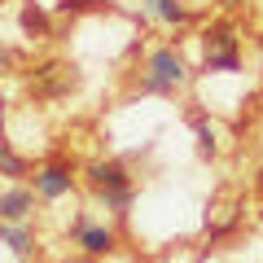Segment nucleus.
Instances as JSON below:
<instances>
[{"instance_id":"nucleus-1","label":"nucleus","mask_w":263,"mask_h":263,"mask_svg":"<svg viewBox=\"0 0 263 263\" xmlns=\"http://www.w3.org/2000/svg\"><path fill=\"white\" fill-rule=\"evenodd\" d=\"M184 84H189V66H184V57H180V48L162 44V48H154V53L145 57L141 92H149V97H171V92H180Z\"/></svg>"},{"instance_id":"nucleus-2","label":"nucleus","mask_w":263,"mask_h":263,"mask_svg":"<svg viewBox=\"0 0 263 263\" xmlns=\"http://www.w3.org/2000/svg\"><path fill=\"white\" fill-rule=\"evenodd\" d=\"M70 241H75L88 259H105V254L119 250V233H114L105 219H92V215H75L70 219Z\"/></svg>"},{"instance_id":"nucleus-3","label":"nucleus","mask_w":263,"mask_h":263,"mask_svg":"<svg viewBox=\"0 0 263 263\" xmlns=\"http://www.w3.org/2000/svg\"><path fill=\"white\" fill-rule=\"evenodd\" d=\"M35 193L44 197V202H62L70 189H75V167L70 162H62V158H53V162H44V167H35Z\"/></svg>"},{"instance_id":"nucleus-4","label":"nucleus","mask_w":263,"mask_h":263,"mask_svg":"<svg viewBox=\"0 0 263 263\" xmlns=\"http://www.w3.org/2000/svg\"><path fill=\"white\" fill-rule=\"evenodd\" d=\"M35 189H27V184H18L13 180L5 193H0V219L5 224H31V211H35Z\"/></svg>"},{"instance_id":"nucleus-5","label":"nucleus","mask_w":263,"mask_h":263,"mask_svg":"<svg viewBox=\"0 0 263 263\" xmlns=\"http://www.w3.org/2000/svg\"><path fill=\"white\" fill-rule=\"evenodd\" d=\"M84 180H88V189H92V193H105V189H123V184H132L127 167H123V162H114V158H97V162H88V167H84Z\"/></svg>"},{"instance_id":"nucleus-6","label":"nucleus","mask_w":263,"mask_h":263,"mask_svg":"<svg viewBox=\"0 0 263 263\" xmlns=\"http://www.w3.org/2000/svg\"><path fill=\"white\" fill-rule=\"evenodd\" d=\"M0 246H5L13 259H31V254H35V233H31V224H5V219H0Z\"/></svg>"},{"instance_id":"nucleus-7","label":"nucleus","mask_w":263,"mask_h":263,"mask_svg":"<svg viewBox=\"0 0 263 263\" xmlns=\"http://www.w3.org/2000/svg\"><path fill=\"white\" fill-rule=\"evenodd\" d=\"M22 35H31V40H48L53 35V18H48V9H40L35 0H27L22 5Z\"/></svg>"},{"instance_id":"nucleus-8","label":"nucleus","mask_w":263,"mask_h":263,"mask_svg":"<svg viewBox=\"0 0 263 263\" xmlns=\"http://www.w3.org/2000/svg\"><path fill=\"white\" fill-rule=\"evenodd\" d=\"M202 44H206V53H228V48H241V44H237V27H233V22H211V27L202 31Z\"/></svg>"},{"instance_id":"nucleus-9","label":"nucleus","mask_w":263,"mask_h":263,"mask_svg":"<svg viewBox=\"0 0 263 263\" xmlns=\"http://www.w3.org/2000/svg\"><path fill=\"white\" fill-rule=\"evenodd\" d=\"M141 9L154 13L158 22H167V27H184L189 22V9L180 5V0H141Z\"/></svg>"},{"instance_id":"nucleus-10","label":"nucleus","mask_w":263,"mask_h":263,"mask_svg":"<svg viewBox=\"0 0 263 263\" xmlns=\"http://www.w3.org/2000/svg\"><path fill=\"white\" fill-rule=\"evenodd\" d=\"M97 202H101L110 215H127L132 202H136V184H123V189H105V193H97Z\"/></svg>"},{"instance_id":"nucleus-11","label":"nucleus","mask_w":263,"mask_h":263,"mask_svg":"<svg viewBox=\"0 0 263 263\" xmlns=\"http://www.w3.org/2000/svg\"><path fill=\"white\" fill-rule=\"evenodd\" d=\"M202 70H206V75H237V70H241V48H228V53H206Z\"/></svg>"},{"instance_id":"nucleus-12","label":"nucleus","mask_w":263,"mask_h":263,"mask_svg":"<svg viewBox=\"0 0 263 263\" xmlns=\"http://www.w3.org/2000/svg\"><path fill=\"white\" fill-rule=\"evenodd\" d=\"M0 176H5V180H22V176H31V162L22 158L13 145H5V141H0Z\"/></svg>"},{"instance_id":"nucleus-13","label":"nucleus","mask_w":263,"mask_h":263,"mask_svg":"<svg viewBox=\"0 0 263 263\" xmlns=\"http://www.w3.org/2000/svg\"><path fill=\"white\" fill-rule=\"evenodd\" d=\"M197 149H202V158H211V154H215V132H211L206 123H197Z\"/></svg>"},{"instance_id":"nucleus-14","label":"nucleus","mask_w":263,"mask_h":263,"mask_svg":"<svg viewBox=\"0 0 263 263\" xmlns=\"http://www.w3.org/2000/svg\"><path fill=\"white\" fill-rule=\"evenodd\" d=\"M101 0H57V9L62 13H84V9H97Z\"/></svg>"},{"instance_id":"nucleus-15","label":"nucleus","mask_w":263,"mask_h":263,"mask_svg":"<svg viewBox=\"0 0 263 263\" xmlns=\"http://www.w3.org/2000/svg\"><path fill=\"white\" fill-rule=\"evenodd\" d=\"M219 9H237V5H241V0H215Z\"/></svg>"},{"instance_id":"nucleus-16","label":"nucleus","mask_w":263,"mask_h":263,"mask_svg":"<svg viewBox=\"0 0 263 263\" xmlns=\"http://www.w3.org/2000/svg\"><path fill=\"white\" fill-rule=\"evenodd\" d=\"M5 66H9V53H5V48H0V70H5Z\"/></svg>"},{"instance_id":"nucleus-17","label":"nucleus","mask_w":263,"mask_h":263,"mask_svg":"<svg viewBox=\"0 0 263 263\" xmlns=\"http://www.w3.org/2000/svg\"><path fill=\"white\" fill-rule=\"evenodd\" d=\"M259 189H263V171H259Z\"/></svg>"}]
</instances>
